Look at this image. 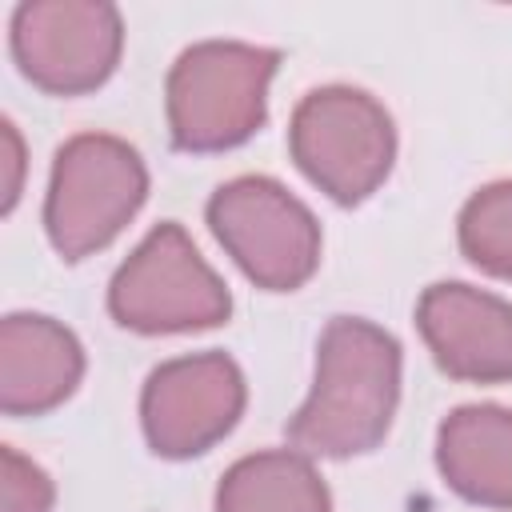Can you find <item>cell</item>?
I'll return each mask as SVG.
<instances>
[{"label":"cell","mask_w":512,"mask_h":512,"mask_svg":"<svg viewBox=\"0 0 512 512\" xmlns=\"http://www.w3.org/2000/svg\"><path fill=\"white\" fill-rule=\"evenodd\" d=\"M400 400V344L360 320H328L316 348V384L288 420V440L304 456H360L372 452Z\"/></svg>","instance_id":"1"},{"label":"cell","mask_w":512,"mask_h":512,"mask_svg":"<svg viewBox=\"0 0 512 512\" xmlns=\"http://www.w3.org/2000/svg\"><path fill=\"white\" fill-rule=\"evenodd\" d=\"M280 52L204 40L180 52L168 72V128L184 152H224L264 124L268 80Z\"/></svg>","instance_id":"2"},{"label":"cell","mask_w":512,"mask_h":512,"mask_svg":"<svg viewBox=\"0 0 512 512\" xmlns=\"http://www.w3.org/2000/svg\"><path fill=\"white\" fill-rule=\"evenodd\" d=\"M148 192L144 160L132 144L84 132L72 136L52 164L44 228L64 260H80L116 240V232L136 216Z\"/></svg>","instance_id":"3"},{"label":"cell","mask_w":512,"mask_h":512,"mask_svg":"<svg viewBox=\"0 0 512 512\" xmlns=\"http://www.w3.org/2000/svg\"><path fill=\"white\" fill-rule=\"evenodd\" d=\"M288 144L300 172L336 204L368 200L396 156L388 112L368 92L344 84L316 88L296 104Z\"/></svg>","instance_id":"4"},{"label":"cell","mask_w":512,"mask_h":512,"mask_svg":"<svg viewBox=\"0 0 512 512\" xmlns=\"http://www.w3.org/2000/svg\"><path fill=\"white\" fill-rule=\"evenodd\" d=\"M108 312L132 332H192L216 328L232 312V296L204 264L180 224H160L116 268Z\"/></svg>","instance_id":"5"},{"label":"cell","mask_w":512,"mask_h":512,"mask_svg":"<svg viewBox=\"0 0 512 512\" xmlns=\"http://www.w3.org/2000/svg\"><path fill=\"white\" fill-rule=\"evenodd\" d=\"M208 224L248 280L268 292L300 288L320 264L312 212L268 176H240L208 200Z\"/></svg>","instance_id":"6"},{"label":"cell","mask_w":512,"mask_h":512,"mask_svg":"<svg viewBox=\"0 0 512 512\" xmlns=\"http://www.w3.org/2000/svg\"><path fill=\"white\" fill-rule=\"evenodd\" d=\"M120 44V12L100 0H32L12 16V56L52 96L100 88L120 60Z\"/></svg>","instance_id":"7"},{"label":"cell","mask_w":512,"mask_h":512,"mask_svg":"<svg viewBox=\"0 0 512 512\" xmlns=\"http://www.w3.org/2000/svg\"><path fill=\"white\" fill-rule=\"evenodd\" d=\"M244 412V376L224 352H200L160 364L140 396V420L152 452L188 460L232 432Z\"/></svg>","instance_id":"8"},{"label":"cell","mask_w":512,"mask_h":512,"mask_svg":"<svg viewBox=\"0 0 512 512\" xmlns=\"http://www.w3.org/2000/svg\"><path fill=\"white\" fill-rule=\"evenodd\" d=\"M416 324L436 364L456 380H512V304L468 288L432 284L416 304Z\"/></svg>","instance_id":"9"},{"label":"cell","mask_w":512,"mask_h":512,"mask_svg":"<svg viewBox=\"0 0 512 512\" xmlns=\"http://www.w3.org/2000/svg\"><path fill=\"white\" fill-rule=\"evenodd\" d=\"M84 376L80 340L48 320L12 312L0 324V408L8 416H40L64 404Z\"/></svg>","instance_id":"10"},{"label":"cell","mask_w":512,"mask_h":512,"mask_svg":"<svg viewBox=\"0 0 512 512\" xmlns=\"http://www.w3.org/2000/svg\"><path fill=\"white\" fill-rule=\"evenodd\" d=\"M436 464L452 492L472 504L512 508V408H456L436 436Z\"/></svg>","instance_id":"11"},{"label":"cell","mask_w":512,"mask_h":512,"mask_svg":"<svg viewBox=\"0 0 512 512\" xmlns=\"http://www.w3.org/2000/svg\"><path fill=\"white\" fill-rule=\"evenodd\" d=\"M216 512H332V504L312 460L304 452L276 448L244 456L224 472Z\"/></svg>","instance_id":"12"},{"label":"cell","mask_w":512,"mask_h":512,"mask_svg":"<svg viewBox=\"0 0 512 512\" xmlns=\"http://www.w3.org/2000/svg\"><path fill=\"white\" fill-rule=\"evenodd\" d=\"M464 256L500 280H512V180L480 188L460 212Z\"/></svg>","instance_id":"13"},{"label":"cell","mask_w":512,"mask_h":512,"mask_svg":"<svg viewBox=\"0 0 512 512\" xmlns=\"http://www.w3.org/2000/svg\"><path fill=\"white\" fill-rule=\"evenodd\" d=\"M0 460H4V512H52L48 472L24 460L16 448H4Z\"/></svg>","instance_id":"14"},{"label":"cell","mask_w":512,"mask_h":512,"mask_svg":"<svg viewBox=\"0 0 512 512\" xmlns=\"http://www.w3.org/2000/svg\"><path fill=\"white\" fill-rule=\"evenodd\" d=\"M4 164H8V184H4V212L16 208L20 196V172H24V144L16 136V124L4 120Z\"/></svg>","instance_id":"15"}]
</instances>
